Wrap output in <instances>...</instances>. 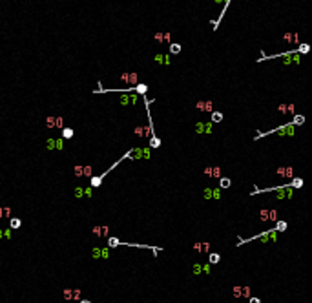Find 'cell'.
Instances as JSON below:
<instances>
[{"instance_id": "6da1fadb", "label": "cell", "mask_w": 312, "mask_h": 303, "mask_svg": "<svg viewBox=\"0 0 312 303\" xmlns=\"http://www.w3.org/2000/svg\"><path fill=\"white\" fill-rule=\"evenodd\" d=\"M195 108H197L199 111L212 113V101H210V99H208V101H199V102L195 104Z\"/></svg>"}, {"instance_id": "7a4b0ae2", "label": "cell", "mask_w": 312, "mask_h": 303, "mask_svg": "<svg viewBox=\"0 0 312 303\" xmlns=\"http://www.w3.org/2000/svg\"><path fill=\"white\" fill-rule=\"evenodd\" d=\"M80 298V289H75V290H71V289H64V299H79Z\"/></svg>"}, {"instance_id": "3957f363", "label": "cell", "mask_w": 312, "mask_h": 303, "mask_svg": "<svg viewBox=\"0 0 312 303\" xmlns=\"http://www.w3.org/2000/svg\"><path fill=\"white\" fill-rule=\"evenodd\" d=\"M46 123H48V126L50 128H62L64 126V121H62V117H48L46 119Z\"/></svg>"}, {"instance_id": "277c9868", "label": "cell", "mask_w": 312, "mask_h": 303, "mask_svg": "<svg viewBox=\"0 0 312 303\" xmlns=\"http://www.w3.org/2000/svg\"><path fill=\"white\" fill-rule=\"evenodd\" d=\"M278 175H283V177H292L294 175V168L292 166H281V168H278Z\"/></svg>"}, {"instance_id": "5b68a950", "label": "cell", "mask_w": 312, "mask_h": 303, "mask_svg": "<svg viewBox=\"0 0 312 303\" xmlns=\"http://www.w3.org/2000/svg\"><path fill=\"white\" fill-rule=\"evenodd\" d=\"M122 82H130V84H135L137 82V73H124L122 77Z\"/></svg>"}, {"instance_id": "8992f818", "label": "cell", "mask_w": 312, "mask_h": 303, "mask_svg": "<svg viewBox=\"0 0 312 303\" xmlns=\"http://www.w3.org/2000/svg\"><path fill=\"white\" fill-rule=\"evenodd\" d=\"M194 250L195 252H210V243H195Z\"/></svg>"}, {"instance_id": "52a82bcc", "label": "cell", "mask_w": 312, "mask_h": 303, "mask_svg": "<svg viewBox=\"0 0 312 303\" xmlns=\"http://www.w3.org/2000/svg\"><path fill=\"white\" fill-rule=\"evenodd\" d=\"M93 234H95L97 238L108 236V226H95V228H93Z\"/></svg>"}, {"instance_id": "ba28073f", "label": "cell", "mask_w": 312, "mask_h": 303, "mask_svg": "<svg viewBox=\"0 0 312 303\" xmlns=\"http://www.w3.org/2000/svg\"><path fill=\"white\" fill-rule=\"evenodd\" d=\"M0 217H11V208L9 206H0Z\"/></svg>"}, {"instance_id": "9c48e42d", "label": "cell", "mask_w": 312, "mask_h": 303, "mask_svg": "<svg viewBox=\"0 0 312 303\" xmlns=\"http://www.w3.org/2000/svg\"><path fill=\"white\" fill-rule=\"evenodd\" d=\"M230 179L228 177H219V184H221V188H230Z\"/></svg>"}, {"instance_id": "30bf717a", "label": "cell", "mask_w": 312, "mask_h": 303, "mask_svg": "<svg viewBox=\"0 0 312 303\" xmlns=\"http://www.w3.org/2000/svg\"><path fill=\"white\" fill-rule=\"evenodd\" d=\"M223 121V113L221 111H212V123H221Z\"/></svg>"}, {"instance_id": "8fae6325", "label": "cell", "mask_w": 312, "mask_h": 303, "mask_svg": "<svg viewBox=\"0 0 312 303\" xmlns=\"http://www.w3.org/2000/svg\"><path fill=\"white\" fill-rule=\"evenodd\" d=\"M71 137H73L71 128H62V139H71Z\"/></svg>"}, {"instance_id": "7c38bea8", "label": "cell", "mask_w": 312, "mask_h": 303, "mask_svg": "<svg viewBox=\"0 0 312 303\" xmlns=\"http://www.w3.org/2000/svg\"><path fill=\"white\" fill-rule=\"evenodd\" d=\"M181 51V44H177V42H173V44H170V53L172 55H175V53H179Z\"/></svg>"}, {"instance_id": "4fadbf2b", "label": "cell", "mask_w": 312, "mask_h": 303, "mask_svg": "<svg viewBox=\"0 0 312 303\" xmlns=\"http://www.w3.org/2000/svg\"><path fill=\"white\" fill-rule=\"evenodd\" d=\"M159 144H161V141H159V137H155V135H152V139H150V146H152V148H159Z\"/></svg>"}, {"instance_id": "5bb4252c", "label": "cell", "mask_w": 312, "mask_h": 303, "mask_svg": "<svg viewBox=\"0 0 312 303\" xmlns=\"http://www.w3.org/2000/svg\"><path fill=\"white\" fill-rule=\"evenodd\" d=\"M133 89H135V91H139V93H142V95H144V93L148 91V86H144V84H135V86H133Z\"/></svg>"}, {"instance_id": "9a60e30c", "label": "cell", "mask_w": 312, "mask_h": 303, "mask_svg": "<svg viewBox=\"0 0 312 303\" xmlns=\"http://www.w3.org/2000/svg\"><path fill=\"white\" fill-rule=\"evenodd\" d=\"M219 259H221V256H219V254H215V252H212V254H210V259H208V261H210L212 265H215V263H219Z\"/></svg>"}, {"instance_id": "2e32d148", "label": "cell", "mask_w": 312, "mask_h": 303, "mask_svg": "<svg viewBox=\"0 0 312 303\" xmlns=\"http://www.w3.org/2000/svg\"><path fill=\"white\" fill-rule=\"evenodd\" d=\"M210 175H212V177H221V168H219V166H214V168L210 170Z\"/></svg>"}, {"instance_id": "e0dca14e", "label": "cell", "mask_w": 312, "mask_h": 303, "mask_svg": "<svg viewBox=\"0 0 312 303\" xmlns=\"http://www.w3.org/2000/svg\"><path fill=\"white\" fill-rule=\"evenodd\" d=\"M102 175H97V177H92V186H99L100 183H102Z\"/></svg>"}, {"instance_id": "ac0fdd59", "label": "cell", "mask_w": 312, "mask_h": 303, "mask_svg": "<svg viewBox=\"0 0 312 303\" xmlns=\"http://www.w3.org/2000/svg\"><path fill=\"white\" fill-rule=\"evenodd\" d=\"M9 225H11V228H18V226L22 225V221H20L18 217H13V219L9 221Z\"/></svg>"}, {"instance_id": "d6986e66", "label": "cell", "mask_w": 312, "mask_h": 303, "mask_svg": "<svg viewBox=\"0 0 312 303\" xmlns=\"http://www.w3.org/2000/svg\"><path fill=\"white\" fill-rule=\"evenodd\" d=\"M92 170H93L92 166H82V175H88V177H92V174H93Z\"/></svg>"}, {"instance_id": "ffe728a7", "label": "cell", "mask_w": 312, "mask_h": 303, "mask_svg": "<svg viewBox=\"0 0 312 303\" xmlns=\"http://www.w3.org/2000/svg\"><path fill=\"white\" fill-rule=\"evenodd\" d=\"M303 123H305L303 115H296V117H294V124H303Z\"/></svg>"}, {"instance_id": "44dd1931", "label": "cell", "mask_w": 312, "mask_h": 303, "mask_svg": "<svg viewBox=\"0 0 312 303\" xmlns=\"http://www.w3.org/2000/svg\"><path fill=\"white\" fill-rule=\"evenodd\" d=\"M241 296L248 298V296H250V287H243V289H241Z\"/></svg>"}, {"instance_id": "7402d4cb", "label": "cell", "mask_w": 312, "mask_h": 303, "mask_svg": "<svg viewBox=\"0 0 312 303\" xmlns=\"http://www.w3.org/2000/svg\"><path fill=\"white\" fill-rule=\"evenodd\" d=\"M268 219H270V221H278V212H276V210H270V212H268Z\"/></svg>"}, {"instance_id": "603a6c76", "label": "cell", "mask_w": 312, "mask_h": 303, "mask_svg": "<svg viewBox=\"0 0 312 303\" xmlns=\"http://www.w3.org/2000/svg\"><path fill=\"white\" fill-rule=\"evenodd\" d=\"M241 289L243 287H234V296L236 298H241Z\"/></svg>"}, {"instance_id": "cb8c5ba5", "label": "cell", "mask_w": 312, "mask_h": 303, "mask_svg": "<svg viewBox=\"0 0 312 303\" xmlns=\"http://www.w3.org/2000/svg\"><path fill=\"white\" fill-rule=\"evenodd\" d=\"M301 184H303L301 179H294V181H292V186H298V188H301Z\"/></svg>"}, {"instance_id": "d4e9b609", "label": "cell", "mask_w": 312, "mask_h": 303, "mask_svg": "<svg viewBox=\"0 0 312 303\" xmlns=\"http://www.w3.org/2000/svg\"><path fill=\"white\" fill-rule=\"evenodd\" d=\"M75 175L77 177H82V166H75Z\"/></svg>"}, {"instance_id": "484cf974", "label": "cell", "mask_w": 312, "mask_h": 303, "mask_svg": "<svg viewBox=\"0 0 312 303\" xmlns=\"http://www.w3.org/2000/svg\"><path fill=\"white\" fill-rule=\"evenodd\" d=\"M261 219H263V221L268 219V210H261Z\"/></svg>"}, {"instance_id": "4316f807", "label": "cell", "mask_w": 312, "mask_h": 303, "mask_svg": "<svg viewBox=\"0 0 312 303\" xmlns=\"http://www.w3.org/2000/svg\"><path fill=\"white\" fill-rule=\"evenodd\" d=\"M285 228H286V223L285 221H279L278 223V230H285Z\"/></svg>"}, {"instance_id": "83f0119b", "label": "cell", "mask_w": 312, "mask_h": 303, "mask_svg": "<svg viewBox=\"0 0 312 303\" xmlns=\"http://www.w3.org/2000/svg\"><path fill=\"white\" fill-rule=\"evenodd\" d=\"M110 243H111L110 247H117V245H119V239H115V238H111V239H110Z\"/></svg>"}, {"instance_id": "f1b7e54d", "label": "cell", "mask_w": 312, "mask_h": 303, "mask_svg": "<svg viewBox=\"0 0 312 303\" xmlns=\"http://www.w3.org/2000/svg\"><path fill=\"white\" fill-rule=\"evenodd\" d=\"M250 303H261L259 298H250Z\"/></svg>"}, {"instance_id": "f546056e", "label": "cell", "mask_w": 312, "mask_h": 303, "mask_svg": "<svg viewBox=\"0 0 312 303\" xmlns=\"http://www.w3.org/2000/svg\"><path fill=\"white\" fill-rule=\"evenodd\" d=\"M80 303H92V301H88V299H82V301H80Z\"/></svg>"}]
</instances>
